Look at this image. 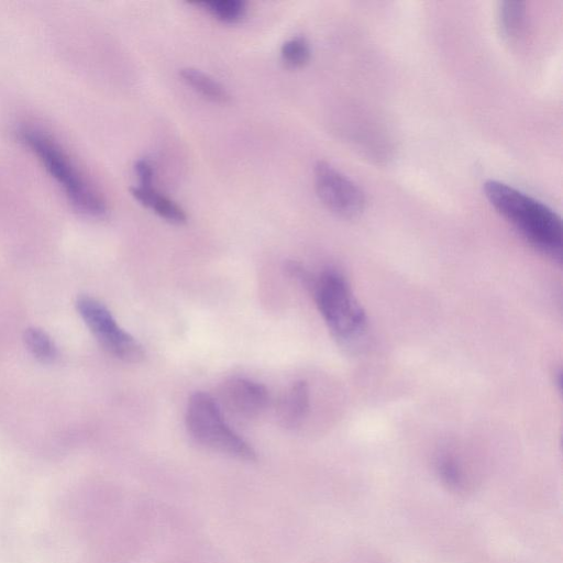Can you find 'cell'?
<instances>
[{
    "instance_id": "cell-4",
    "label": "cell",
    "mask_w": 563,
    "mask_h": 563,
    "mask_svg": "<svg viewBox=\"0 0 563 563\" xmlns=\"http://www.w3.org/2000/svg\"><path fill=\"white\" fill-rule=\"evenodd\" d=\"M185 422L188 433L200 445L238 460H256L254 449L230 428L209 394L197 391L190 396Z\"/></svg>"
},
{
    "instance_id": "cell-5",
    "label": "cell",
    "mask_w": 563,
    "mask_h": 563,
    "mask_svg": "<svg viewBox=\"0 0 563 563\" xmlns=\"http://www.w3.org/2000/svg\"><path fill=\"white\" fill-rule=\"evenodd\" d=\"M76 307L104 351L124 362L143 361L145 352L142 344L117 323L102 302L89 296H81L77 299Z\"/></svg>"
},
{
    "instance_id": "cell-13",
    "label": "cell",
    "mask_w": 563,
    "mask_h": 563,
    "mask_svg": "<svg viewBox=\"0 0 563 563\" xmlns=\"http://www.w3.org/2000/svg\"><path fill=\"white\" fill-rule=\"evenodd\" d=\"M214 19L224 23L240 21L246 12V3L242 0H213L198 2Z\"/></svg>"
},
{
    "instance_id": "cell-10",
    "label": "cell",
    "mask_w": 563,
    "mask_h": 563,
    "mask_svg": "<svg viewBox=\"0 0 563 563\" xmlns=\"http://www.w3.org/2000/svg\"><path fill=\"white\" fill-rule=\"evenodd\" d=\"M180 79L195 92L216 103H228L231 99L225 87L205 71L185 67L179 69Z\"/></svg>"
},
{
    "instance_id": "cell-9",
    "label": "cell",
    "mask_w": 563,
    "mask_h": 563,
    "mask_svg": "<svg viewBox=\"0 0 563 563\" xmlns=\"http://www.w3.org/2000/svg\"><path fill=\"white\" fill-rule=\"evenodd\" d=\"M131 195L142 206L151 209L158 217L170 223L183 224L187 221L185 210L174 200L156 190L153 185H137L131 188Z\"/></svg>"
},
{
    "instance_id": "cell-11",
    "label": "cell",
    "mask_w": 563,
    "mask_h": 563,
    "mask_svg": "<svg viewBox=\"0 0 563 563\" xmlns=\"http://www.w3.org/2000/svg\"><path fill=\"white\" fill-rule=\"evenodd\" d=\"M527 22L526 3L522 1H503L497 10V23L500 34L509 42L517 41L523 33Z\"/></svg>"
},
{
    "instance_id": "cell-7",
    "label": "cell",
    "mask_w": 563,
    "mask_h": 563,
    "mask_svg": "<svg viewBox=\"0 0 563 563\" xmlns=\"http://www.w3.org/2000/svg\"><path fill=\"white\" fill-rule=\"evenodd\" d=\"M266 387L245 377H232L219 388L221 406L232 416L250 420L262 415L268 404Z\"/></svg>"
},
{
    "instance_id": "cell-12",
    "label": "cell",
    "mask_w": 563,
    "mask_h": 563,
    "mask_svg": "<svg viewBox=\"0 0 563 563\" xmlns=\"http://www.w3.org/2000/svg\"><path fill=\"white\" fill-rule=\"evenodd\" d=\"M23 340L29 352L42 363H52L57 357V349L49 335L38 329L25 330Z\"/></svg>"
},
{
    "instance_id": "cell-3",
    "label": "cell",
    "mask_w": 563,
    "mask_h": 563,
    "mask_svg": "<svg viewBox=\"0 0 563 563\" xmlns=\"http://www.w3.org/2000/svg\"><path fill=\"white\" fill-rule=\"evenodd\" d=\"M309 289L332 335L343 344L361 339L366 330V316L345 277L325 269L312 278Z\"/></svg>"
},
{
    "instance_id": "cell-15",
    "label": "cell",
    "mask_w": 563,
    "mask_h": 563,
    "mask_svg": "<svg viewBox=\"0 0 563 563\" xmlns=\"http://www.w3.org/2000/svg\"><path fill=\"white\" fill-rule=\"evenodd\" d=\"M134 170L140 186L153 185L154 167L148 159L140 158L134 164Z\"/></svg>"
},
{
    "instance_id": "cell-1",
    "label": "cell",
    "mask_w": 563,
    "mask_h": 563,
    "mask_svg": "<svg viewBox=\"0 0 563 563\" xmlns=\"http://www.w3.org/2000/svg\"><path fill=\"white\" fill-rule=\"evenodd\" d=\"M484 192L489 203L534 247L561 260L563 229L559 214L541 201L498 180H488Z\"/></svg>"
},
{
    "instance_id": "cell-8",
    "label": "cell",
    "mask_w": 563,
    "mask_h": 563,
    "mask_svg": "<svg viewBox=\"0 0 563 563\" xmlns=\"http://www.w3.org/2000/svg\"><path fill=\"white\" fill-rule=\"evenodd\" d=\"M309 408V387L305 380L294 382L280 396L276 407L278 423L286 429L298 427Z\"/></svg>"
},
{
    "instance_id": "cell-14",
    "label": "cell",
    "mask_w": 563,
    "mask_h": 563,
    "mask_svg": "<svg viewBox=\"0 0 563 563\" xmlns=\"http://www.w3.org/2000/svg\"><path fill=\"white\" fill-rule=\"evenodd\" d=\"M310 45L303 36H294L284 42L280 47L282 60L290 68L303 67L310 60Z\"/></svg>"
},
{
    "instance_id": "cell-2",
    "label": "cell",
    "mask_w": 563,
    "mask_h": 563,
    "mask_svg": "<svg viewBox=\"0 0 563 563\" xmlns=\"http://www.w3.org/2000/svg\"><path fill=\"white\" fill-rule=\"evenodd\" d=\"M18 135L79 212L90 217H102L106 213L107 205L101 194L51 135L33 126L21 128Z\"/></svg>"
},
{
    "instance_id": "cell-6",
    "label": "cell",
    "mask_w": 563,
    "mask_h": 563,
    "mask_svg": "<svg viewBox=\"0 0 563 563\" xmlns=\"http://www.w3.org/2000/svg\"><path fill=\"white\" fill-rule=\"evenodd\" d=\"M313 183L320 201L336 216L354 218L364 210L366 199L363 190L328 162L316 163Z\"/></svg>"
}]
</instances>
